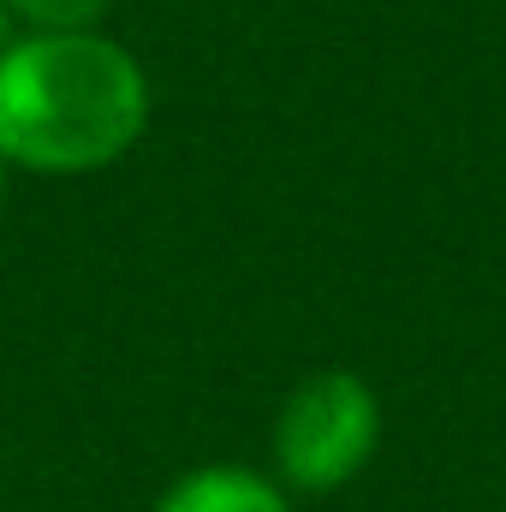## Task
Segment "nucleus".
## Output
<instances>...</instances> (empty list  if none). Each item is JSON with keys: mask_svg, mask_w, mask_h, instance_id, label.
<instances>
[{"mask_svg": "<svg viewBox=\"0 0 506 512\" xmlns=\"http://www.w3.org/2000/svg\"><path fill=\"white\" fill-rule=\"evenodd\" d=\"M149 126L143 66L96 30L24 36L0 54V155L36 173L120 161Z\"/></svg>", "mask_w": 506, "mask_h": 512, "instance_id": "obj_1", "label": "nucleus"}, {"mask_svg": "<svg viewBox=\"0 0 506 512\" xmlns=\"http://www.w3.org/2000/svg\"><path fill=\"white\" fill-rule=\"evenodd\" d=\"M381 441V399L352 370H322L298 387L274 423V465L292 489L328 495L346 489Z\"/></svg>", "mask_w": 506, "mask_h": 512, "instance_id": "obj_2", "label": "nucleus"}, {"mask_svg": "<svg viewBox=\"0 0 506 512\" xmlns=\"http://www.w3.org/2000/svg\"><path fill=\"white\" fill-rule=\"evenodd\" d=\"M155 512H292V507H286V495H280L268 477H256V471L203 465V471L179 477V483L161 495Z\"/></svg>", "mask_w": 506, "mask_h": 512, "instance_id": "obj_3", "label": "nucleus"}, {"mask_svg": "<svg viewBox=\"0 0 506 512\" xmlns=\"http://www.w3.org/2000/svg\"><path fill=\"white\" fill-rule=\"evenodd\" d=\"M6 12L30 18L36 36H66V30H90L108 12V0H6Z\"/></svg>", "mask_w": 506, "mask_h": 512, "instance_id": "obj_4", "label": "nucleus"}, {"mask_svg": "<svg viewBox=\"0 0 506 512\" xmlns=\"http://www.w3.org/2000/svg\"><path fill=\"white\" fill-rule=\"evenodd\" d=\"M0 54H6V0H0Z\"/></svg>", "mask_w": 506, "mask_h": 512, "instance_id": "obj_5", "label": "nucleus"}, {"mask_svg": "<svg viewBox=\"0 0 506 512\" xmlns=\"http://www.w3.org/2000/svg\"><path fill=\"white\" fill-rule=\"evenodd\" d=\"M0 197H6V155H0Z\"/></svg>", "mask_w": 506, "mask_h": 512, "instance_id": "obj_6", "label": "nucleus"}]
</instances>
